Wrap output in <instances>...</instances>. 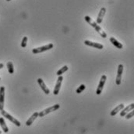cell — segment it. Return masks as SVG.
Instances as JSON below:
<instances>
[{
    "label": "cell",
    "mask_w": 134,
    "mask_h": 134,
    "mask_svg": "<svg viewBox=\"0 0 134 134\" xmlns=\"http://www.w3.org/2000/svg\"><path fill=\"white\" fill-rule=\"evenodd\" d=\"M1 114L2 115L3 117H5V118H6L7 119H9L12 123H13L14 125H16L17 126H18L19 127L20 126H21V123L19 122V121H18L17 119H15L14 117H13L11 115H9L6 111H5L4 109H2V110H1Z\"/></svg>",
    "instance_id": "cell-1"
},
{
    "label": "cell",
    "mask_w": 134,
    "mask_h": 134,
    "mask_svg": "<svg viewBox=\"0 0 134 134\" xmlns=\"http://www.w3.org/2000/svg\"><path fill=\"white\" fill-rule=\"evenodd\" d=\"M59 108H60V105L58 104H56V105H52V107H49V108H48L46 109H44L43 111L38 113V116L39 117H44V115H48V114H49V113H52L54 111H56Z\"/></svg>",
    "instance_id": "cell-2"
},
{
    "label": "cell",
    "mask_w": 134,
    "mask_h": 134,
    "mask_svg": "<svg viewBox=\"0 0 134 134\" xmlns=\"http://www.w3.org/2000/svg\"><path fill=\"white\" fill-rule=\"evenodd\" d=\"M53 47V44L52 43H48L47 45H44V46H42V47H37V48H34L32 50V53L33 54H40V53H42V52H44L46 51H48V50H51L52 49Z\"/></svg>",
    "instance_id": "cell-3"
},
{
    "label": "cell",
    "mask_w": 134,
    "mask_h": 134,
    "mask_svg": "<svg viewBox=\"0 0 134 134\" xmlns=\"http://www.w3.org/2000/svg\"><path fill=\"white\" fill-rule=\"evenodd\" d=\"M106 79H107V76L106 75H102L101 76V80H100V82H99V85H98L97 88V91H96V94L97 95H100L102 92V90H103L104 85L105 84Z\"/></svg>",
    "instance_id": "cell-4"
},
{
    "label": "cell",
    "mask_w": 134,
    "mask_h": 134,
    "mask_svg": "<svg viewBox=\"0 0 134 134\" xmlns=\"http://www.w3.org/2000/svg\"><path fill=\"white\" fill-rule=\"evenodd\" d=\"M84 44L87 45V46H89V47H95L96 49H103L104 46L101 44V43H96V42H93V41H90V40H84Z\"/></svg>",
    "instance_id": "cell-5"
},
{
    "label": "cell",
    "mask_w": 134,
    "mask_h": 134,
    "mask_svg": "<svg viewBox=\"0 0 134 134\" xmlns=\"http://www.w3.org/2000/svg\"><path fill=\"white\" fill-rule=\"evenodd\" d=\"M122 72H123V65L122 64H119L118 67L117 77H116V85H119L121 84Z\"/></svg>",
    "instance_id": "cell-6"
},
{
    "label": "cell",
    "mask_w": 134,
    "mask_h": 134,
    "mask_svg": "<svg viewBox=\"0 0 134 134\" xmlns=\"http://www.w3.org/2000/svg\"><path fill=\"white\" fill-rule=\"evenodd\" d=\"M4 102H5V87H0V111L4 108Z\"/></svg>",
    "instance_id": "cell-7"
},
{
    "label": "cell",
    "mask_w": 134,
    "mask_h": 134,
    "mask_svg": "<svg viewBox=\"0 0 134 134\" xmlns=\"http://www.w3.org/2000/svg\"><path fill=\"white\" fill-rule=\"evenodd\" d=\"M62 80H63V77L58 76V78L57 80V82H56V85L55 86V88H54V91H53V94L55 96H57L58 95V92L60 91V88H61V85H62Z\"/></svg>",
    "instance_id": "cell-8"
},
{
    "label": "cell",
    "mask_w": 134,
    "mask_h": 134,
    "mask_svg": "<svg viewBox=\"0 0 134 134\" xmlns=\"http://www.w3.org/2000/svg\"><path fill=\"white\" fill-rule=\"evenodd\" d=\"M38 82L39 86L41 87V88L42 89V91L46 94V95H48L50 93V90L48 89V88L46 86L45 83L44 82L43 79L42 78H38Z\"/></svg>",
    "instance_id": "cell-9"
},
{
    "label": "cell",
    "mask_w": 134,
    "mask_h": 134,
    "mask_svg": "<svg viewBox=\"0 0 134 134\" xmlns=\"http://www.w3.org/2000/svg\"><path fill=\"white\" fill-rule=\"evenodd\" d=\"M105 13H106V9L105 7H102L99 12V14H98V16L97 18V24H101L102 23V20L103 18L105 15Z\"/></svg>",
    "instance_id": "cell-10"
},
{
    "label": "cell",
    "mask_w": 134,
    "mask_h": 134,
    "mask_svg": "<svg viewBox=\"0 0 134 134\" xmlns=\"http://www.w3.org/2000/svg\"><path fill=\"white\" fill-rule=\"evenodd\" d=\"M134 109V103H131L130 105H129L127 107H126L125 109H122V110H121V113H120V115H121V117H123V116H125V115H126L130 111H131V110H133Z\"/></svg>",
    "instance_id": "cell-11"
},
{
    "label": "cell",
    "mask_w": 134,
    "mask_h": 134,
    "mask_svg": "<svg viewBox=\"0 0 134 134\" xmlns=\"http://www.w3.org/2000/svg\"><path fill=\"white\" fill-rule=\"evenodd\" d=\"M38 117V113H33L31 116L27 120V122H26V126H30L33 122H34V121L37 119Z\"/></svg>",
    "instance_id": "cell-12"
},
{
    "label": "cell",
    "mask_w": 134,
    "mask_h": 134,
    "mask_svg": "<svg viewBox=\"0 0 134 134\" xmlns=\"http://www.w3.org/2000/svg\"><path fill=\"white\" fill-rule=\"evenodd\" d=\"M0 126H1V128H2V131L4 133H6L9 132V128L6 126V123L5 120H4V119L2 117H0Z\"/></svg>",
    "instance_id": "cell-13"
},
{
    "label": "cell",
    "mask_w": 134,
    "mask_h": 134,
    "mask_svg": "<svg viewBox=\"0 0 134 134\" xmlns=\"http://www.w3.org/2000/svg\"><path fill=\"white\" fill-rule=\"evenodd\" d=\"M122 109H124V105L123 104H120V105H118V106H116L114 109H112V111L111 112V113H110V115L111 116H115L119 111H121Z\"/></svg>",
    "instance_id": "cell-14"
},
{
    "label": "cell",
    "mask_w": 134,
    "mask_h": 134,
    "mask_svg": "<svg viewBox=\"0 0 134 134\" xmlns=\"http://www.w3.org/2000/svg\"><path fill=\"white\" fill-rule=\"evenodd\" d=\"M109 40H110V42H111L115 47H116L118 49H122V48L123 47V45H122L121 43H119L115 37H111Z\"/></svg>",
    "instance_id": "cell-15"
},
{
    "label": "cell",
    "mask_w": 134,
    "mask_h": 134,
    "mask_svg": "<svg viewBox=\"0 0 134 134\" xmlns=\"http://www.w3.org/2000/svg\"><path fill=\"white\" fill-rule=\"evenodd\" d=\"M68 66H66V65H65V66H63L61 69H59L58 71H57V73H56V75H57L58 76H61L62 74H64L66 71H68Z\"/></svg>",
    "instance_id": "cell-16"
},
{
    "label": "cell",
    "mask_w": 134,
    "mask_h": 134,
    "mask_svg": "<svg viewBox=\"0 0 134 134\" xmlns=\"http://www.w3.org/2000/svg\"><path fill=\"white\" fill-rule=\"evenodd\" d=\"M7 68H8V71L9 74H13L14 72V68H13V64L11 61H9L7 63Z\"/></svg>",
    "instance_id": "cell-17"
},
{
    "label": "cell",
    "mask_w": 134,
    "mask_h": 134,
    "mask_svg": "<svg viewBox=\"0 0 134 134\" xmlns=\"http://www.w3.org/2000/svg\"><path fill=\"white\" fill-rule=\"evenodd\" d=\"M85 88H86V86L83 85V84H82V85H80V86L77 89V91H76V92H77V94H80V93H81L84 89H85Z\"/></svg>",
    "instance_id": "cell-18"
},
{
    "label": "cell",
    "mask_w": 134,
    "mask_h": 134,
    "mask_svg": "<svg viewBox=\"0 0 134 134\" xmlns=\"http://www.w3.org/2000/svg\"><path fill=\"white\" fill-rule=\"evenodd\" d=\"M27 37H24L23 40H22V42H21V47H26L27 46Z\"/></svg>",
    "instance_id": "cell-19"
},
{
    "label": "cell",
    "mask_w": 134,
    "mask_h": 134,
    "mask_svg": "<svg viewBox=\"0 0 134 134\" xmlns=\"http://www.w3.org/2000/svg\"><path fill=\"white\" fill-rule=\"evenodd\" d=\"M134 115V111L133 110H131V112L130 113H127L126 115H125L126 116V119H131L132 117H133Z\"/></svg>",
    "instance_id": "cell-20"
},
{
    "label": "cell",
    "mask_w": 134,
    "mask_h": 134,
    "mask_svg": "<svg viewBox=\"0 0 134 134\" xmlns=\"http://www.w3.org/2000/svg\"><path fill=\"white\" fill-rule=\"evenodd\" d=\"M3 67H4L3 64H0V69H2V68Z\"/></svg>",
    "instance_id": "cell-21"
},
{
    "label": "cell",
    "mask_w": 134,
    "mask_h": 134,
    "mask_svg": "<svg viewBox=\"0 0 134 134\" xmlns=\"http://www.w3.org/2000/svg\"><path fill=\"white\" fill-rule=\"evenodd\" d=\"M2 133V131H1V130H0V134Z\"/></svg>",
    "instance_id": "cell-22"
},
{
    "label": "cell",
    "mask_w": 134,
    "mask_h": 134,
    "mask_svg": "<svg viewBox=\"0 0 134 134\" xmlns=\"http://www.w3.org/2000/svg\"><path fill=\"white\" fill-rule=\"evenodd\" d=\"M6 1H8V2H9V1H11V0H6Z\"/></svg>",
    "instance_id": "cell-23"
},
{
    "label": "cell",
    "mask_w": 134,
    "mask_h": 134,
    "mask_svg": "<svg viewBox=\"0 0 134 134\" xmlns=\"http://www.w3.org/2000/svg\"><path fill=\"white\" fill-rule=\"evenodd\" d=\"M0 81H1V77H0Z\"/></svg>",
    "instance_id": "cell-24"
}]
</instances>
